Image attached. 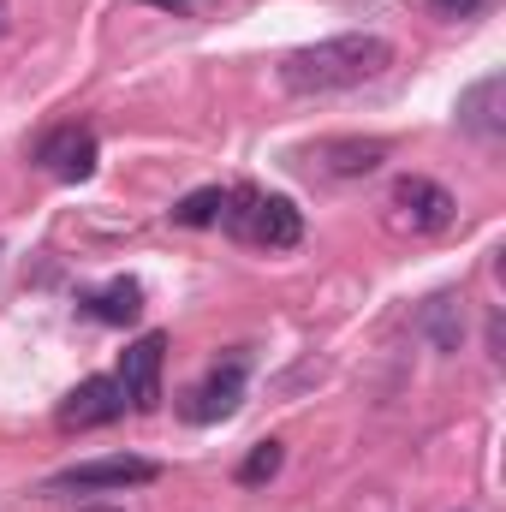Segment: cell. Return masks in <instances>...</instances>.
Segmentation results:
<instances>
[{
    "label": "cell",
    "instance_id": "obj_12",
    "mask_svg": "<svg viewBox=\"0 0 506 512\" xmlns=\"http://www.w3.org/2000/svg\"><path fill=\"white\" fill-rule=\"evenodd\" d=\"M465 298H453V292H435L429 304H423V334H429V346L435 352H459V340H465V310H459Z\"/></svg>",
    "mask_w": 506,
    "mask_h": 512
},
{
    "label": "cell",
    "instance_id": "obj_13",
    "mask_svg": "<svg viewBox=\"0 0 506 512\" xmlns=\"http://www.w3.org/2000/svg\"><path fill=\"white\" fill-rule=\"evenodd\" d=\"M221 209H227V191L203 185V191H191V197L173 203V227H221Z\"/></svg>",
    "mask_w": 506,
    "mask_h": 512
},
{
    "label": "cell",
    "instance_id": "obj_7",
    "mask_svg": "<svg viewBox=\"0 0 506 512\" xmlns=\"http://www.w3.org/2000/svg\"><path fill=\"white\" fill-rule=\"evenodd\" d=\"M161 465L155 459H137V453H114V459H84L72 471H60L48 489H143L155 483Z\"/></svg>",
    "mask_w": 506,
    "mask_h": 512
},
{
    "label": "cell",
    "instance_id": "obj_17",
    "mask_svg": "<svg viewBox=\"0 0 506 512\" xmlns=\"http://www.w3.org/2000/svg\"><path fill=\"white\" fill-rule=\"evenodd\" d=\"M0 30H6V0H0Z\"/></svg>",
    "mask_w": 506,
    "mask_h": 512
},
{
    "label": "cell",
    "instance_id": "obj_4",
    "mask_svg": "<svg viewBox=\"0 0 506 512\" xmlns=\"http://www.w3.org/2000/svg\"><path fill=\"white\" fill-rule=\"evenodd\" d=\"M245 370H251V358H245V352H227V358H221L203 382L185 393L179 417H185V423H197V429H203V423L233 417V411H239V399H245Z\"/></svg>",
    "mask_w": 506,
    "mask_h": 512
},
{
    "label": "cell",
    "instance_id": "obj_16",
    "mask_svg": "<svg viewBox=\"0 0 506 512\" xmlns=\"http://www.w3.org/2000/svg\"><path fill=\"white\" fill-rule=\"evenodd\" d=\"M137 6H161V12H185L191 0H137Z\"/></svg>",
    "mask_w": 506,
    "mask_h": 512
},
{
    "label": "cell",
    "instance_id": "obj_1",
    "mask_svg": "<svg viewBox=\"0 0 506 512\" xmlns=\"http://www.w3.org/2000/svg\"><path fill=\"white\" fill-rule=\"evenodd\" d=\"M393 66V42L370 36V30H346V36H328L316 48H298L286 54L280 66V84L292 96H334V90H358Z\"/></svg>",
    "mask_w": 506,
    "mask_h": 512
},
{
    "label": "cell",
    "instance_id": "obj_2",
    "mask_svg": "<svg viewBox=\"0 0 506 512\" xmlns=\"http://www.w3.org/2000/svg\"><path fill=\"white\" fill-rule=\"evenodd\" d=\"M221 227L239 239V245H262V251H292L304 239V221L286 197H268V191H227V209H221Z\"/></svg>",
    "mask_w": 506,
    "mask_h": 512
},
{
    "label": "cell",
    "instance_id": "obj_5",
    "mask_svg": "<svg viewBox=\"0 0 506 512\" xmlns=\"http://www.w3.org/2000/svg\"><path fill=\"white\" fill-rule=\"evenodd\" d=\"M161 364H167V334H143L120 352V376L131 411H155L161 405Z\"/></svg>",
    "mask_w": 506,
    "mask_h": 512
},
{
    "label": "cell",
    "instance_id": "obj_18",
    "mask_svg": "<svg viewBox=\"0 0 506 512\" xmlns=\"http://www.w3.org/2000/svg\"><path fill=\"white\" fill-rule=\"evenodd\" d=\"M84 512H120V507H84Z\"/></svg>",
    "mask_w": 506,
    "mask_h": 512
},
{
    "label": "cell",
    "instance_id": "obj_15",
    "mask_svg": "<svg viewBox=\"0 0 506 512\" xmlns=\"http://www.w3.org/2000/svg\"><path fill=\"white\" fill-rule=\"evenodd\" d=\"M429 12L435 18H471V12H483V0H429Z\"/></svg>",
    "mask_w": 506,
    "mask_h": 512
},
{
    "label": "cell",
    "instance_id": "obj_10",
    "mask_svg": "<svg viewBox=\"0 0 506 512\" xmlns=\"http://www.w3.org/2000/svg\"><path fill=\"white\" fill-rule=\"evenodd\" d=\"M459 131H471V137H483V143H495L506 131V78L501 72H489L483 84H471V90L459 96Z\"/></svg>",
    "mask_w": 506,
    "mask_h": 512
},
{
    "label": "cell",
    "instance_id": "obj_8",
    "mask_svg": "<svg viewBox=\"0 0 506 512\" xmlns=\"http://www.w3.org/2000/svg\"><path fill=\"white\" fill-rule=\"evenodd\" d=\"M126 417V387L114 376H90L60 399V429H108Z\"/></svg>",
    "mask_w": 506,
    "mask_h": 512
},
{
    "label": "cell",
    "instance_id": "obj_3",
    "mask_svg": "<svg viewBox=\"0 0 506 512\" xmlns=\"http://www.w3.org/2000/svg\"><path fill=\"white\" fill-rule=\"evenodd\" d=\"M387 215H393L399 233H447V227L459 221V197H453L447 185L423 179V173H405V179H393V191H387Z\"/></svg>",
    "mask_w": 506,
    "mask_h": 512
},
{
    "label": "cell",
    "instance_id": "obj_11",
    "mask_svg": "<svg viewBox=\"0 0 506 512\" xmlns=\"http://www.w3.org/2000/svg\"><path fill=\"white\" fill-rule=\"evenodd\" d=\"M84 316H96V322H108V328H126V322H137L143 316V286L137 280H108L102 292H90L84 298Z\"/></svg>",
    "mask_w": 506,
    "mask_h": 512
},
{
    "label": "cell",
    "instance_id": "obj_9",
    "mask_svg": "<svg viewBox=\"0 0 506 512\" xmlns=\"http://www.w3.org/2000/svg\"><path fill=\"white\" fill-rule=\"evenodd\" d=\"M310 161L328 179H364V173H376L381 161H387V143L381 137H328V143L310 149Z\"/></svg>",
    "mask_w": 506,
    "mask_h": 512
},
{
    "label": "cell",
    "instance_id": "obj_6",
    "mask_svg": "<svg viewBox=\"0 0 506 512\" xmlns=\"http://www.w3.org/2000/svg\"><path fill=\"white\" fill-rule=\"evenodd\" d=\"M96 131L90 126H54L42 143H36V167L42 173H54V179H66V185H78V179H90L96 173Z\"/></svg>",
    "mask_w": 506,
    "mask_h": 512
},
{
    "label": "cell",
    "instance_id": "obj_14",
    "mask_svg": "<svg viewBox=\"0 0 506 512\" xmlns=\"http://www.w3.org/2000/svg\"><path fill=\"white\" fill-rule=\"evenodd\" d=\"M280 465H286V447H280V441H256L251 453H245V465H239V483H245V489H262Z\"/></svg>",
    "mask_w": 506,
    "mask_h": 512
}]
</instances>
